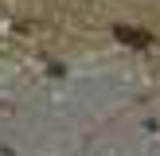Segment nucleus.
Here are the masks:
<instances>
[{
	"mask_svg": "<svg viewBox=\"0 0 160 156\" xmlns=\"http://www.w3.org/2000/svg\"><path fill=\"white\" fill-rule=\"evenodd\" d=\"M113 35L121 39V43H129V47H145V43H148V35L137 31V27H113Z\"/></svg>",
	"mask_w": 160,
	"mask_h": 156,
	"instance_id": "nucleus-1",
	"label": "nucleus"
}]
</instances>
